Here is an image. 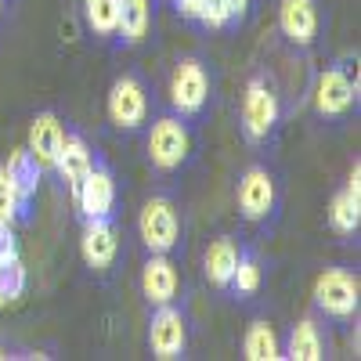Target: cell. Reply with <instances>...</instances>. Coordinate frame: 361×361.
<instances>
[{
    "label": "cell",
    "mask_w": 361,
    "mask_h": 361,
    "mask_svg": "<svg viewBox=\"0 0 361 361\" xmlns=\"http://www.w3.org/2000/svg\"><path fill=\"white\" fill-rule=\"evenodd\" d=\"M83 11H87V25L98 37H112L119 29V0H83Z\"/></svg>",
    "instance_id": "7402d4cb"
},
{
    "label": "cell",
    "mask_w": 361,
    "mask_h": 361,
    "mask_svg": "<svg viewBox=\"0 0 361 361\" xmlns=\"http://www.w3.org/2000/svg\"><path fill=\"white\" fill-rule=\"evenodd\" d=\"M275 206V180H271L267 170L253 166L243 173L238 180V209H243L246 221H264Z\"/></svg>",
    "instance_id": "9c48e42d"
},
{
    "label": "cell",
    "mask_w": 361,
    "mask_h": 361,
    "mask_svg": "<svg viewBox=\"0 0 361 361\" xmlns=\"http://www.w3.org/2000/svg\"><path fill=\"white\" fill-rule=\"evenodd\" d=\"M238 246L231 243V238H217L214 246L206 250V279L214 286H231V275H235V264H238Z\"/></svg>",
    "instance_id": "e0dca14e"
},
{
    "label": "cell",
    "mask_w": 361,
    "mask_h": 361,
    "mask_svg": "<svg viewBox=\"0 0 361 361\" xmlns=\"http://www.w3.org/2000/svg\"><path fill=\"white\" fill-rule=\"evenodd\" d=\"M195 22H202V25H209V29H224V25L231 22V15H228V8H224V0H202Z\"/></svg>",
    "instance_id": "484cf974"
},
{
    "label": "cell",
    "mask_w": 361,
    "mask_h": 361,
    "mask_svg": "<svg viewBox=\"0 0 361 361\" xmlns=\"http://www.w3.org/2000/svg\"><path fill=\"white\" fill-rule=\"evenodd\" d=\"M62 141H66V130H62V123H58L54 112H40L33 123H29V152L37 156L40 166L54 170V159H58Z\"/></svg>",
    "instance_id": "4fadbf2b"
},
{
    "label": "cell",
    "mask_w": 361,
    "mask_h": 361,
    "mask_svg": "<svg viewBox=\"0 0 361 361\" xmlns=\"http://www.w3.org/2000/svg\"><path fill=\"white\" fill-rule=\"evenodd\" d=\"M127 44H141L148 33V0H119V29Z\"/></svg>",
    "instance_id": "44dd1931"
},
{
    "label": "cell",
    "mask_w": 361,
    "mask_h": 361,
    "mask_svg": "<svg viewBox=\"0 0 361 361\" xmlns=\"http://www.w3.org/2000/svg\"><path fill=\"white\" fill-rule=\"evenodd\" d=\"M279 25H282V33L296 47H307L318 37V8H314V0H282Z\"/></svg>",
    "instance_id": "8fae6325"
},
{
    "label": "cell",
    "mask_w": 361,
    "mask_h": 361,
    "mask_svg": "<svg viewBox=\"0 0 361 361\" xmlns=\"http://www.w3.org/2000/svg\"><path fill=\"white\" fill-rule=\"evenodd\" d=\"M224 8H228V15H231V18H243V15H246V8H250V0H224Z\"/></svg>",
    "instance_id": "f1b7e54d"
},
{
    "label": "cell",
    "mask_w": 361,
    "mask_h": 361,
    "mask_svg": "<svg viewBox=\"0 0 361 361\" xmlns=\"http://www.w3.org/2000/svg\"><path fill=\"white\" fill-rule=\"evenodd\" d=\"M180 18H199V8H202V0H173Z\"/></svg>",
    "instance_id": "83f0119b"
},
{
    "label": "cell",
    "mask_w": 361,
    "mask_h": 361,
    "mask_svg": "<svg viewBox=\"0 0 361 361\" xmlns=\"http://www.w3.org/2000/svg\"><path fill=\"white\" fill-rule=\"evenodd\" d=\"M4 170L11 173V180H15V188H18V195H22V199H29V195L37 192L40 173H44V166L37 163V156L29 152V148H15Z\"/></svg>",
    "instance_id": "ac0fdd59"
},
{
    "label": "cell",
    "mask_w": 361,
    "mask_h": 361,
    "mask_svg": "<svg viewBox=\"0 0 361 361\" xmlns=\"http://www.w3.org/2000/svg\"><path fill=\"white\" fill-rule=\"evenodd\" d=\"M22 195H18V188H15V180H11V173L0 166V221L4 224H11L15 217H18V209H22Z\"/></svg>",
    "instance_id": "cb8c5ba5"
},
{
    "label": "cell",
    "mask_w": 361,
    "mask_h": 361,
    "mask_svg": "<svg viewBox=\"0 0 361 361\" xmlns=\"http://www.w3.org/2000/svg\"><path fill=\"white\" fill-rule=\"evenodd\" d=\"M314 105L322 116H343L354 105V83L347 80V73L329 69L318 76V90H314Z\"/></svg>",
    "instance_id": "5bb4252c"
},
{
    "label": "cell",
    "mask_w": 361,
    "mask_h": 361,
    "mask_svg": "<svg viewBox=\"0 0 361 361\" xmlns=\"http://www.w3.org/2000/svg\"><path fill=\"white\" fill-rule=\"evenodd\" d=\"M76 206H80V214L87 221H94V217H109L112 214V202H116V180L105 166H90L87 177L80 180V188H76Z\"/></svg>",
    "instance_id": "ba28073f"
},
{
    "label": "cell",
    "mask_w": 361,
    "mask_h": 361,
    "mask_svg": "<svg viewBox=\"0 0 361 361\" xmlns=\"http://www.w3.org/2000/svg\"><path fill=\"white\" fill-rule=\"evenodd\" d=\"M231 289L235 293H257L260 289V264L253 257H238L235 275H231Z\"/></svg>",
    "instance_id": "d4e9b609"
},
{
    "label": "cell",
    "mask_w": 361,
    "mask_h": 361,
    "mask_svg": "<svg viewBox=\"0 0 361 361\" xmlns=\"http://www.w3.org/2000/svg\"><path fill=\"white\" fill-rule=\"evenodd\" d=\"M185 343H188V333H185V318L180 311H173L170 304H163L156 314H152V325H148V347L159 361H173L185 354Z\"/></svg>",
    "instance_id": "52a82bcc"
},
{
    "label": "cell",
    "mask_w": 361,
    "mask_h": 361,
    "mask_svg": "<svg viewBox=\"0 0 361 361\" xmlns=\"http://www.w3.org/2000/svg\"><path fill=\"white\" fill-rule=\"evenodd\" d=\"M11 257H18L15 231H11V224H4V221H0V260H11Z\"/></svg>",
    "instance_id": "4316f807"
},
{
    "label": "cell",
    "mask_w": 361,
    "mask_h": 361,
    "mask_svg": "<svg viewBox=\"0 0 361 361\" xmlns=\"http://www.w3.org/2000/svg\"><path fill=\"white\" fill-rule=\"evenodd\" d=\"M314 304L329 318H350L357 311V279L343 267H329L314 282Z\"/></svg>",
    "instance_id": "6da1fadb"
},
{
    "label": "cell",
    "mask_w": 361,
    "mask_h": 361,
    "mask_svg": "<svg viewBox=\"0 0 361 361\" xmlns=\"http://www.w3.org/2000/svg\"><path fill=\"white\" fill-rule=\"evenodd\" d=\"M0 357H4V350H0Z\"/></svg>",
    "instance_id": "f546056e"
},
{
    "label": "cell",
    "mask_w": 361,
    "mask_h": 361,
    "mask_svg": "<svg viewBox=\"0 0 361 361\" xmlns=\"http://www.w3.org/2000/svg\"><path fill=\"white\" fill-rule=\"evenodd\" d=\"M25 293V267L18 257L0 260V304H15Z\"/></svg>",
    "instance_id": "603a6c76"
},
{
    "label": "cell",
    "mask_w": 361,
    "mask_h": 361,
    "mask_svg": "<svg viewBox=\"0 0 361 361\" xmlns=\"http://www.w3.org/2000/svg\"><path fill=\"white\" fill-rule=\"evenodd\" d=\"M279 119V98L264 80H250L246 98H243V130L250 141H264Z\"/></svg>",
    "instance_id": "5b68a950"
},
{
    "label": "cell",
    "mask_w": 361,
    "mask_h": 361,
    "mask_svg": "<svg viewBox=\"0 0 361 361\" xmlns=\"http://www.w3.org/2000/svg\"><path fill=\"white\" fill-rule=\"evenodd\" d=\"M243 354H246L250 361H275V357H282V354H279V336H275V329H271L267 322H253V325L246 329Z\"/></svg>",
    "instance_id": "d6986e66"
},
{
    "label": "cell",
    "mask_w": 361,
    "mask_h": 361,
    "mask_svg": "<svg viewBox=\"0 0 361 361\" xmlns=\"http://www.w3.org/2000/svg\"><path fill=\"white\" fill-rule=\"evenodd\" d=\"M94 166V159H90V148L83 137H66L62 148H58V159H54V170L62 173V180L69 185V192L76 195L80 180L87 177V170Z\"/></svg>",
    "instance_id": "2e32d148"
},
{
    "label": "cell",
    "mask_w": 361,
    "mask_h": 361,
    "mask_svg": "<svg viewBox=\"0 0 361 361\" xmlns=\"http://www.w3.org/2000/svg\"><path fill=\"white\" fill-rule=\"evenodd\" d=\"M289 357L293 361H318L322 357V333L311 318L296 322L289 333Z\"/></svg>",
    "instance_id": "ffe728a7"
},
{
    "label": "cell",
    "mask_w": 361,
    "mask_h": 361,
    "mask_svg": "<svg viewBox=\"0 0 361 361\" xmlns=\"http://www.w3.org/2000/svg\"><path fill=\"white\" fill-rule=\"evenodd\" d=\"M145 116H148L145 87H141L134 76L116 80L112 90H109V119H112L119 130H134V127L145 123Z\"/></svg>",
    "instance_id": "8992f818"
},
{
    "label": "cell",
    "mask_w": 361,
    "mask_h": 361,
    "mask_svg": "<svg viewBox=\"0 0 361 361\" xmlns=\"http://www.w3.org/2000/svg\"><path fill=\"white\" fill-rule=\"evenodd\" d=\"M137 228H141L148 253H170L180 235V221H177V209L170 206V199H148Z\"/></svg>",
    "instance_id": "3957f363"
},
{
    "label": "cell",
    "mask_w": 361,
    "mask_h": 361,
    "mask_svg": "<svg viewBox=\"0 0 361 361\" xmlns=\"http://www.w3.org/2000/svg\"><path fill=\"white\" fill-rule=\"evenodd\" d=\"M209 98V76L202 69V62H195V58H185L177 69H173V80H170V102L180 116H195L202 112Z\"/></svg>",
    "instance_id": "277c9868"
},
{
    "label": "cell",
    "mask_w": 361,
    "mask_h": 361,
    "mask_svg": "<svg viewBox=\"0 0 361 361\" xmlns=\"http://www.w3.org/2000/svg\"><path fill=\"white\" fill-rule=\"evenodd\" d=\"M141 289L148 296V304H170V300L177 296V267L166 260V253H152L141 271Z\"/></svg>",
    "instance_id": "7c38bea8"
},
{
    "label": "cell",
    "mask_w": 361,
    "mask_h": 361,
    "mask_svg": "<svg viewBox=\"0 0 361 361\" xmlns=\"http://www.w3.org/2000/svg\"><path fill=\"white\" fill-rule=\"evenodd\" d=\"M116 250H119V243H116V228L109 224V217H94V221H87L83 238H80V253H83L87 267H94V271L112 267Z\"/></svg>",
    "instance_id": "30bf717a"
},
{
    "label": "cell",
    "mask_w": 361,
    "mask_h": 361,
    "mask_svg": "<svg viewBox=\"0 0 361 361\" xmlns=\"http://www.w3.org/2000/svg\"><path fill=\"white\" fill-rule=\"evenodd\" d=\"M148 159L159 170H177L188 159V130L180 119L163 116L152 123V134H148Z\"/></svg>",
    "instance_id": "7a4b0ae2"
},
{
    "label": "cell",
    "mask_w": 361,
    "mask_h": 361,
    "mask_svg": "<svg viewBox=\"0 0 361 361\" xmlns=\"http://www.w3.org/2000/svg\"><path fill=\"white\" fill-rule=\"evenodd\" d=\"M329 224L340 235L357 231V224H361V170L357 166L350 170L347 188L340 195H333V202H329Z\"/></svg>",
    "instance_id": "9a60e30c"
}]
</instances>
